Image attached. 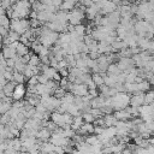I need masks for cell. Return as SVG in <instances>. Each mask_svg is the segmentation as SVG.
I'll return each instance as SVG.
<instances>
[{
  "label": "cell",
  "instance_id": "cell-1",
  "mask_svg": "<svg viewBox=\"0 0 154 154\" xmlns=\"http://www.w3.org/2000/svg\"><path fill=\"white\" fill-rule=\"evenodd\" d=\"M131 95L128 91H118L114 96H111V105L113 106L114 111H119L126 108L131 102Z\"/></svg>",
  "mask_w": 154,
  "mask_h": 154
},
{
  "label": "cell",
  "instance_id": "cell-2",
  "mask_svg": "<svg viewBox=\"0 0 154 154\" xmlns=\"http://www.w3.org/2000/svg\"><path fill=\"white\" fill-rule=\"evenodd\" d=\"M30 20L29 18H19V19H11V30L17 31L18 34L23 35L28 29H30Z\"/></svg>",
  "mask_w": 154,
  "mask_h": 154
},
{
  "label": "cell",
  "instance_id": "cell-3",
  "mask_svg": "<svg viewBox=\"0 0 154 154\" xmlns=\"http://www.w3.org/2000/svg\"><path fill=\"white\" fill-rule=\"evenodd\" d=\"M84 18H85V12L82 8H79L78 6H76L71 11H69V23L72 25L81 24Z\"/></svg>",
  "mask_w": 154,
  "mask_h": 154
},
{
  "label": "cell",
  "instance_id": "cell-4",
  "mask_svg": "<svg viewBox=\"0 0 154 154\" xmlns=\"http://www.w3.org/2000/svg\"><path fill=\"white\" fill-rule=\"evenodd\" d=\"M26 93L28 91H26V88L24 87V83H17L12 97H13V100H22L25 97Z\"/></svg>",
  "mask_w": 154,
  "mask_h": 154
},
{
  "label": "cell",
  "instance_id": "cell-5",
  "mask_svg": "<svg viewBox=\"0 0 154 154\" xmlns=\"http://www.w3.org/2000/svg\"><path fill=\"white\" fill-rule=\"evenodd\" d=\"M2 55L6 58V59H8V58H14V59H17L19 55L17 54V48H14V47H12L11 45H5V46H2Z\"/></svg>",
  "mask_w": 154,
  "mask_h": 154
},
{
  "label": "cell",
  "instance_id": "cell-6",
  "mask_svg": "<svg viewBox=\"0 0 154 154\" xmlns=\"http://www.w3.org/2000/svg\"><path fill=\"white\" fill-rule=\"evenodd\" d=\"M72 93L75 95H78V96H85L89 93V88H88V85L85 83H79V84L75 83V87L72 89Z\"/></svg>",
  "mask_w": 154,
  "mask_h": 154
},
{
  "label": "cell",
  "instance_id": "cell-7",
  "mask_svg": "<svg viewBox=\"0 0 154 154\" xmlns=\"http://www.w3.org/2000/svg\"><path fill=\"white\" fill-rule=\"evenodd\" d=\"M100 11H101V8L97 6V4H93L91 6L87 7V10H85V17H87V19L93 20L100 13Z\"/></svg>",
  "mask_w": 154,
  "mask_h": 154
},
{
  "label": "cell",
  "instance_id": "cell-8",
  "mask_svg": "<svg viewBox=\"0 0 154 154\" xmlns=\"http://www.w3.org/2000/svg\"><path fill=\"white\" fill-rule=\"evenodd\" d=\"M144 96H146V93L144 91H137V93L132 94L131 95V102H130V105L142 106L144 103Z\"/></svg>",
  "mask_w": 154,
  "mask_h": 154
},
{
  "label": "cell",
  "instance_id": "cell-9",
  "mask_svg": "<svg viewBox=\"0 0 154 154\" xmlns=\"http://www.w3.org/2000/svg\"><path fill=\"white\" fill-rule=\"evenodd\" d=\"M117 8H118V5H117L116 2H113V1H111V0H107V2L102 6V8H101L100 13L106 16V14H109V13L114 12Z\"/></svg>",
  "mask_w": 154,
  "mask_h": 154
},
{
  "label": "cell",
  "instance_id": "cell-10",
  "mask_svg": "<svg viewBox=\"0 0 154 154\" xmlns=\"http://www.w3.org/2000/svg\"><path fill=\"white\" fill-rule=\"evenodd\" d=\"M51 136H52V131H51L48 128H45V126H42V128L37 131V134H36V137H37L38 140L43 141V142L49 141V140H51Z\"/></svg>",
  "mask_w": 154,
  "mask_h": 154
},
{
  "label": "cell",
  "instance_id": "cell-11",
  "mask_svg": "<svg viewBox=\"0 0 154 154\" xmlns=\"http://www.w3.org/2000/svg\"><path fill=\"white\" fill-rule=\"evenodd\" d=\"M114 116L117 119H120V120H128V119H131L132 116L131 113L129 112L128 108H123V109H119V111H114Z\"/></svg>",
  "mask_w": 154,
  "mask_h": 154
},
{
  "label": "cell",
  "instance_id": "cell-12",
  "mask_svg": "<svg viewBox=\"0 0 154 154\" xmlns=\"http://www.w3.org/2000/svg\"><path fill=\"white\" fill-rule=\"evenodd\" d=\"M51 119L57 123L59 126H63L65 124V120H64V113H60L59 111H53L52 114H51Z\"/></svg>",
  "mask_w": 154,
  "mask_h": 154
},
{
  "label": "cell",
  "instance_id": "cell-13",
  "mask_svg": "<svg viewBox=\"0 0 154 154\" xmlns=\"http://www.w3.org/2000/svg\"><path fill=\"white\" fill-rule=\"evenodd\" d=\"M16 85H17V83H16L14 81H8V82L1 88V90H4V93L6 94V96H12Z\"/></svg>",
  "mask_w": 154,
  "mask_h": 154
},
{
  "label": "cell",
  "instance_id": "cell-14",
  "mask_svg": "<svg viewBox=\"0 0 154 154\" xmlns=\"http://www.w3.org/2000/svg\"><path fill=\"white\" fill-rule=\"evenodd\" d=\"M85 122H84V118H83V116L82 114H78V116H75V118H73V123L71 124V128L73 129V130H78L83 124H84Z\"/></svg>",
  "mask_w": 154,
  "mask_h": 154
},
{
  "label": "cell",
  "instance_id": "cell-15",
  "mask_svg": "<svg viewBox=\"0 0 154 154\" xmlns=\"http://www.w3.org/2000/svg\"><path fill=\"white\" fill-rule=\"evenodd\" d=\"M29 48H30L29 46H26L25 43H23V42L19 41V43H18V46H17V54H18L19 57H23V55L30 53V49H29Z\"/></svg>",
  "mask_w": 154,
  "mask_h": 154
},
{
  "label": "cell",
  "instance_id": "cell-16",
  "mask_svg": "<svg viewBox=\"0 0 154 154\" xmlns=\"http://www.w3.org/2000/svg\"><path fill=\"white\" fill-rule=\"evenodd\" d=\"M120 72H122V70L119 69V66H118L117 63H111L109 64V66L107 69V75H109V76H117Z\"/></svg>",
  "mask_w": 154,
  "mask_h": 154
},
{
  "label": "cell",
  "instance_id": "cell-17",
  "mask_svg": "<svg viewBox=\"0 0 154 154\" xmlns=\"http://www.w3.org/2000/svg\"><path fill=\"white\" fill-rule=\"evenodd\" d=\"M124 85H125V91H128V93H130V94H135V93L140 91V89H138V83H136V82H134V83L125 82Z\"/></svg>",
  "mask_w": 154,
  "mask_h": 154
},
{
  "label": "cell",
  "instance_id": "cell-18",
  "mask_svg": "<svg viewBox=\"0 0 154 154\" xmlns=\"http://www.w3.org/2000/svg\"><path fill=\"white\" fill-rule=\"evenodd\" d=\"M77 5V2L75 0H64L63 5L60 7V10H65V11H71L72 8H75Z\"/></svg>",
  "mask_w": 154,
  "mask_h": 154
},
{
  "label": "cell",
  "instance_id": "cell-19",
  "mask_svg": "<svg viewBox=\"0 0 154 154\" xmlns=\"http://www.w3.org/2000/svg\"><path fill=\"white\" fill-rule=\"evenodd\" d=\"M12 103H13V102H11V101L1 100V102H0V113H1V114H4V113H7V112L11 109V107H12Z\"/></svg>",
  "mask_w": 154,
  "mask_h": 154
},
{
  "label": "cell",
  "instance_id": "cell-20",
  "mask_svg": "<svg viewBox=\"0 0 154 154\" xmlns=\"http://www.w3.org/2000/svg\"><path fill=\"white\" fill-rule=\"evenodd\" d=\"M103 119H105V125L106 126H112L116 124V122L118 120L114 116V113H111V114H105L103 116Z\"/></svg>",
  "mask_w": 154,
  "mask_h": 154
},
{
  "label": "cell",
  "instance_id": "cell-21",
  "mask_svg": "<svg viewBox=\"0 0 154 154\" xmlns=\"http://www.w3.org/2000/svg\"><path fill=\"white\" fill-rule=\"evenodd\" d=\"M13 81L16 83H24L25 81H28V78L25 77V75L23 72H18V71H13Z\"/></svg>",
  "mask_w": 154,
  "mask_h": 154
},
{
  "label": "cell",
  "instance_id": "cell-22",
  "mask_svg": "<svg viewBox=\"0 0 154 154\" xmlns=\"http://www.w3.org/2000/svg\"><path fill=\"white\" fill-rule=\"evenodd\" d=\"M91 77H93V81L96 83V85H97V87H100V85L105 84V77L102 76V73L96 72V73H93V75H91Z\"/></svg>",
  "mask_w": 154,
  "mask_h": 154
},
{
  "label": "cell",
  "instance_id": "cell-23",
  "mask_svg": "<svg viewBox=\"0 0 154 154\" xmlns=\"http://www.w3.org/2000/svg\"><path fill=\"white\" fill-rule=\"evenodd\" d=\"M75 101V94L72 91H66V94L61 97V102H65V103H73Z\"/></svg>",
  "mask_w": 154,
  "mask_h": 154
},
{
  "label": "cell",
  "instance_id": "cell-24",
  "mask_svg": "<svg viewBox=\"0 0 154 154\" xmlns=\"http://www.w3.org/2000/svg\"><path fill=\"white\" fill-rule=\"evenodd\" d=\"M0 25L11 29V18L7 14H1L0 16Z\"/></svg>",
  "mask_w": 154,
  "mask_h": 154
},
{
  "label": "cell",
  "instance_id": "cell-25",
  "mask_svg": "<svg viewBox=\"0 0 154 154\" xmlns=\"http://www.w3.org/2000/svg\"><path fill=\"white\" fill-rule=\"evenodd\" d=\"M150 88H152V84L149 83V81L148 79H143L141 83H138V89H140V91H148V90H150Z\"/></svg>",
  "mask_w": 154,
  "mask_h": 154
},
{
  "label": "cell",
  "instance_id": "cell-26",
  "mask_svg": "<svg viewBox=\"0 0 154 154\" xmlns=\"http://www.w3.org/2000/svg\"><path fill=\"white\" fill-rule=\"evenodd\" d=\"M67 112L71 113L72 116H78V114H82L81 109L78 108V106L76 103H70L69 107H67Z\"/></svg>",
  "mask_w": 154,
  "mask_h": 154
},
{
  "label": "cell",
  "instance_id": "cell-27",
  "mask_svg": "<svg viewBox=\"0 0 154 154\" xmlns=\"http://www.w3.org/2000/svg\"><path fill=\"white\" fill-rule=\"evenodd\" d=\"M7 38H8L10 43H11V42H14V41H19L20 34H18V32L14 31V30H10V32H8V35H7Z\"/></svg>",
  "mask_w": 154,
  "mask_h": 154
},
{
  "label": "cell",
  "instance_id": "cell-28",
  "mask_svg": "<svg viewBox=\"0 0 154 154\" xmlns=\"http://www.w3.org/2000/svg\"><path fill=\"white\" fill-rule=\"evenodd\" d=\"M100 140H99V136L96 135V134H89L88 136H85V142L87 143H89V144H95V143H97Z\"/></svg>",
  "mask_w": 154,
  "mask_h": 154
},
{
  "label": "cell",
  "instance_id": "cell-29",
  "mask_svg": "<svg viewBox=\"0 0 154 154\" xmlns=\"http://www.w3.org/2000/svg\"><path fill=\"white\" fill-rule=\"evenodd\" d=\"M75 31L78 34V35H81V36H84L85 35V32H87V26L84 25V24H77V25H75Z\"/></svg>",
  "mask_w": 154,
  "mask_h": 154
},
{
  "label": "cell",
  "instance_id": "cell-30",
  "mask_svg": "<svg viewBox=\"0 0 154 154\" xmlns=\"http://www.w3.org/2000/svg\"><path fill=\"white\" fill-rule=\"evenodd\" d=\"M153 101H154V90H148V91H146L144 103H153Z\"/></svg>",
  "mask_w": 154,
  "mask_h": 154
},
{
  "label": "cell",
  "instance_id": "cell-31",
  "mask_svg": "<svg viewBox=\"0 0 154 154\" xmlns=\"http://www.w3.org/2000/svg\"><path fill=\"white\" fill-rule=\"evenodd\" d=\"M65 59L67 60L69 67H71V66H76V61H77V59H76V57H75L73 54H67V55L65 57Z\"/></svg>",
  "mask_w": 154,
  "mask_h": 154
},
{
  "label": "cell",
  "instance_id": "cell-32",
  "mask_svg": "<svg viewBox=\"0 0 154 154\" xmlns=\"http://www.w3.org/2000/svg\"><path fill=\"white\" fill-rule=\"evenodd\" d=\"M82 116H83V118H84V122H85V123H94V122H95V119H96V118H95L90 112H84Z\"/></svg>",
  "mask_w": 154,
  "mask_h": 154
},
{
  "label": "cell",
  "instance_id": "cell-33",
  "mask_svg": "<svg viewBox=\"0 0 154 154\" xmlns=\"http://www.w3.org/2000/svg\"><path fill=\"white\" fill-rule=\"evenodd\" d=\"M28 85H37L38 84V77H37V75H34V76H31L30 78H28Z\"/></svg>",
  "mask_w": 154,
  "mask_h": 154
},
{
  "label": "cell",
  "instance_id": "cell-34",
  "mask_svg": "<svg viewBox=\"0 0 154 154\" xmlns=\"http://www.w3.org/2000/svg\"><path fill=\"white\" fill-rule=\"evenodd\" d=\"M11 120H12V118H11L10 113L7 112V113H4V114L1 116V120H0V124H7V123H10Z\"/></svg>",
  "mask_w": 154,
  "mask_h": 154
},
{
  "label": "cell",
  "instance_id": "cell-35",
  "mask_svg": "<svg viewBox=\"0 0 154 154\" xmlns=\"http://www.w3.org/2000/svg\"><path fill=\"white\" fill-rule=\"evenodd\" d=\"M37 77H38V83H42V84H46V83L49 81V78H48L45 73H42V72H41V73H38V75H37Z\"/></svg>",
  "mask_w": 154,
  "mask_h": 154
},
{
  "label": "cell",
  "instance_id": "cell-36",
  "mask_svg": "<svg viewBox=\"0 0 154 154\" xmlns=\"http://www.w3.org/2000/svg\"><path fill=\"white\" fill-rule=\"evenodd\" d=\"M105 129H106V126H103V125H95L94 134H96V135H101V134L105 131Z\"/></svg>",
  "mask_w": 154,
  "mask_h": 154
},
{
  "label": "cell",
  "instance_id": "cell-37",
  "mask_svg": "<svg viewBox=\"0 0 154 154\" xmlns=\"http://www.w3.org/2000/svg\"><path fill=\"white\" fill-rule=\"evenodd\" d=\"M10 30H11V29H8V28H6V26L0 25V32H1V37H6V36L8 35V32H10Z\"/></svg>",
  "mask_w": 154,
  "mask_h": 154
},
{
  "label": "cell",
  "instance_id": "cell-38",
  "mask_svg": "<svg viewBox=\"0 0 154 154\" xmlns=\"http://www.w3.org/2000/svg\"><path fill=\"white\" fill-rule=\"evenodd\" d=\"M58 71H59V73L61 75V77H67V76H69V72H70V71H69V67H60Z\"/></svg>",
  "mask_w": 154,
  "mask_h": 154
},
{
  "label": "cell",
  "instance_id": "cell-39",
  "mask_svg": "<svg viewBox=\"0 0 154 154\" xmlns=\"http://www.w3.org/2000/svg\"><path fill=\"white\" fill-rule=\"evenodd\" d=\"M99 94H100V91H97L96 89H89V95L91 96V99L93 97H96Z\"/></svg>",
  "mask_w": 154,
  "mask_h": 154
},
{
  "label": "cell",
  "instance_id": "cell-40",
  "mask_svg": "<svg viewBox=\"0 0 154 154\" xmlns=\"http://www.w3.org/2000/svg\"><path fill=\"white\" fill-rule=\"evenodd\" d=\"M65 149L63 146H55V149H54V153H64Z\"/></svg>",
  "mask_w": 154,
  "mask_h": 154
},
{
  "label": "cell",
  "instance_id": "cell-41",
  "mask_svg": "<svg viewBox=\"0 0 154 154\" xmlns=\"http://www.w3.org/2000/svg\"><path fill=\"white\" fill-rule=\"evenodd\" d=\"M148 124V128H149V130H152L153 132H154V119L150 122V123H147Z\"/></svg>",
  "mask_w": 154,
  "mask_h": 154
},
{
  "label": "cell",
  "instance_id": "cell-42",
  "mask_svg": "<svg viewBox=\"0 0 154 154\" xmlns=\"http://www.w3.org/2000/svg\"><path fill=\"white\" fill-rule=\"evenodd\" d=\"M147 152H148V153H154V146H153V144H149V146L147 147Z\"/></svg>",
  "mask_w": 154,
  "mask_h": 154
},
{
  "label": "cell",
  "instance_id": "cell-43",
  "mask_svg": "<svg viewBox=\"0 0 154 154\" xmlns=\"http://www.w3.org/2000/svg\"><path fill=\"white\" fill-rule=\"evenodd\" d=\"M148 81H149V83L152 84V87H154V73L148 78Z\"/></svg>",
  "mask_w": 154,
  "mask_h": 154
},
{
  "label": "cell",
  "instance_id": "cell-44",
  "mask_svg": "<svg viewBox=\"0 0 154 154\" xmlns=\"http://www.w3.org/2000/svg\"><path fill=\"white\" fill-rule=\"evenodd\" d=\"M148 2H149V5H150V8L154 11V0H147Z\"/></svg>",
  "mask_w": 154,
  "mask_h": 154
},
{
  "label": "cell",
  "instance_id": "cell-45",
  "mask_svg": "<svg viewBox=\"0 0 154 154\" xmlns=\"http://www.w3.org/2000/svg\"><path fill=\"white\" fill-rule=\"evenodd\" d=\"M100 1H101V0H93L94 4H97V2H100Z\"/></svg>",
  "mask_w": 154,
  "mask_h": 154
},
{
  "label": "cell",
  "instance_id": "cell-46",
  "mask_svg": "<svg viewBox=\"0 0 154 154\" xmlns=\"http://www.w3.org/2000/svg\"><path fill=\"white\" fill-rule=\"evenodd\" d=\"M150 23H152V24H154V16H153V18H152V20H150Z\"/></svg>",
  "mask_w": 154,
  "mask_h": 154
},
{
  "label": "cell",
  "instance_id": "cell-47",
  "mask_svg": "<svg viewBox=\"0 0 154 154\" xmlns=\"http://www.w3.org/2000/svg\"><path fill=\"white\" fill-rule=\"evenodd\" d=\"M29 1H30V2H31V4H32V2H35V1H36V0H29Z\"/></svg>",
  "mask_w": 154,
  "mask_h": 154
},
{
  "label": "cell",
  "instance_id": "cell-48",
  "mask_svg": "<svg viewBox=\"0 0 154 154\" xmlns=\"http://www.w3.org/2000/svg\"><path fill=\"white\" fill-rule=\"evenodd\" d=\"M153 58H154V53H153Z\"/></svg>",
  "mask_w": 154,
  "mask_h": 154
}]
</instances>
